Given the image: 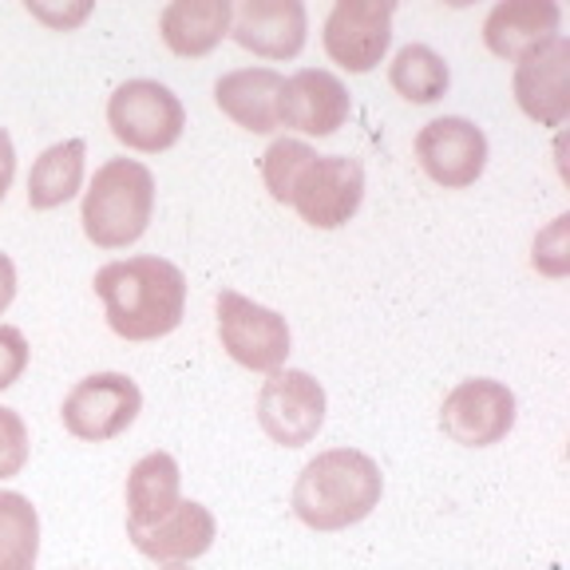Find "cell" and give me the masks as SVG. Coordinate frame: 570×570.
Returning <instances> with one entry per match:
<instances>
[{
	"mask_svg": "<svg viewBox=\"0 0 570 570\" xmlns=\"http://www.w3.org/2000/svg\"><path fill=\"white\" fill-rule=\"evenodd\" d=\"M83 159H88L83 139H63L56 147H48L32 163V170H28V206L32 210H56V206H63L68 198L80 195Z\"/></svg>",
	"mask_w": 570,
	"mask_h": 570,
	"instance_id": "obj_20",
	"label": "cell"
},
{
	"mask_svg": "<svg viewBox=\"0 0 570 570\" xmlns=\"http://www.w3.org/2000/svg\"><path fill=\"white\" fill-rule=\"evenodd\" d=\"M392 0H337L321 32L330 60L353 76L373 71L392 45Z\"/></svg>",
	"mask_w": 570,
	"mask_h": 570,
	"instance_id": "obj_9",
	"label": "cell"
},
{
	"mask_svg": "<svg viewBox=\"0 0 570 570\" xmlns=\"http://www.w3.org/2000/svg\"><path fill=\"white\" fill-rule=\"evenodd\" d=\"M28 368V337L17 325H0V392L24 376Z\"/></svg>",
	"mask_w": 570,
	"mask_h": 570,
	"instance_id": "obj_25",
	"label": "cell"
},
{
	"mask_svg": "<svg viewBox=\"0 0 570 570\" xmlns=\"http://www.w3.org/2000/svg\"><path fill=\"white\" fill-rule=\"evenodd\" d=\"M28 12H32V17H40V20H48L52 28H71V24H80V20L88 17L91 4H80L76 12H48L45 4H32V0H28Z\"/></svg>",
	"mask_w": 570,
	"mask_h": 570,
	"instance_id": "obj_27",
	"label": "cell"
},
{
	"mask_svg": "<svg viewBox=\"0 0 570 570\" xmlns=\"http://www.w3.org/2000/svg\"><path fill=\"white\" fill-rule=\"evenodd\" d=\"M416 163L436 187H472L488 167V135L463 116L432 119L416 135Z\"/></svg>",
	"mask_w": 570,
	"mask_h": 570,
	"instance_id": "obj_11",
	"label": "cell"
},
{
	"mask_svg": "<svg viewBox=\"0 0 570 570\" xmlns=\"http://www.w3.org/2000/svg\"><path fill=\"white\" fill-rule=\"evenodd\" d=\"M531 266L547 277H562L570 269V214H559L547 230H539L531 249Z\"/></svg>",
	"mask_w": 570,
	"mask_h": 570,
	"instance_id": "obj_23",
	"label": "cell"
},
{
	"mask_svg": "<svg viewBox=\"0 0 570 570\" xmlns=\"http://www.w3.org/2000/svg\"><path fill=\"white\" fill-rule=\"evenodd\" d=\"M155 175L135 159H111L96 170L80 206V223L91 246L127 249L151 226Z\"/></svg>",
	"mask_w": 570,
	"mask_h": 570,
	"instance_id": "obj_4",
	"label": "cell"
},
{
	"mask_svg": "<svg viewBox=\"0 0 570 570\" xmlns=\"http://www.w3.org/2000/svg\"><path fill=\"white\" fill-rule=\"evenodd\" d=\"M305 32L309 20L302 0H242L230 24L238 48L262 60H294L305 48Z\"/></svg>",
	"mask_w": 570,
	"mask_h": 570,
	"instance_id": "obj_13",
	"label": "cell"
},
{
	"mask_svg": "<svg viewBox=\"0 0 570 570\" xmlns=\"http://www.w3.org/2000/svg\"><path fill=\"white\" fill-rule=\"evenodd\" d=\"M384 475L373 455L330 448L302 468L294 483V515L313 531H345L376 511Z\"/></svg>",
	"mask_w": 570,
	"mask_h": 570,
	"instance_id": "obj_3",
	"label": "cell"
},
{
	"mask_svg": "<svg viewBox=\"0 0 570 570\" xmlns=\"http://www.w3.org/2000/svg\"><path fill=\"white\" fill-rule=\"evenodd\" d=\"M353 111V99H348V88L325 68H302L294 71L282 88V124L294 127L302 135H325L341 131Z\"/></svg>",
	"mask_w": 570,
	"mask_h": 570,
	"instance_id": "obj_14",
	"label": "cell"
},
{
	"mask_svg": "<svg viewBox=\"0 0 570 570\" xmlns=\"http://www.w3.org/2000/svg\"><path fill=\"white\" fill-rule=\"evenodd\" d=\"M262 178L277 203L294 206L302 223L337 230L365 203V167L353 155H317L302 139H277L262 155Z\"/></svg>",
	"mask_w": 570,
	"mask_h": 570,
	"instance_id": "obj_1",
	"label": "cell"
},
{
	"mask_svg": "<svg viewBox=\"0 0 570 570\" xmlns=\"http://www.w3.org/2000/svg\"><path fill=\"white\" fill-rule=\"evenodd\" d=\"M258 424L282 448L313 444L325 428V389L302 368H274L258 392Z\"/></svg>",
	"mask_w": 570,
	"mask_h": 570,
	"instance_id": "obj_8",
	"label": "cell"
},
{
	"mask_svg": "<svg viewBox=\"0 0 570 570\" xmlns=\"http://www.w3.org/2000/svg\"><path fill=\"white\" fill-rule=\"evenodd\" d=\"M440 428L463 448H491L515 428V392L503 381H460L444 396Z\"/></svg>",
	"mask_w": 570,
	"mask_h": 570,
	"instance_id": "obj_10",
	"label": "cell"
},
{
	"mask_svg": "<svg viewBox=\"0 0 570 570\" xmlns=\"http://www.w3.org/2000/svg\"><path fill=\"white\" fill-rule=\"evenodd\" d=\"M559 4L554 0H503L483 20V45L499 60H523L559 36Z\"/></svg>",
	"mask_w": 570,
	"mask_h": 570,
	"instance_id": "obj_16",
	"label": "cell"
},
{
	"mask_svg": "<svg viewBox=\"0 0 570 570\" xmlns=\"http://www.w3.org/2000/svg\"><path fill=\"white\" fill-rule=\"evenodd\" d=\"M107 127L124 147L139 155L170 151L183 139L187 107L167 83L159 80H127L107 99Z\"/></svg>",
	"mask_w": 570,
	"mask_h": 570,
	"instance_id": "obj_5",
	"label": "cell"
},
{
	"mask_svg": "<svg viewBox=\"0 0 570 570\" xmlns=\"http://www.w3.org/2000/svg\"><path fill=\"white\" fill-rule=\"evenodd\" d=\"M234 4L230 0H170L159 12L163 45L183 60L210 56L230 36Z\"/></svg>",
	"mask_w": 570,
	"mask_h": 570,
	"instance_id": "obj_18",
	"label": "cell"
},
{
	"mask_svg": "<svg viewBox=\"0 0 570 570\" xmlns=\"http://www.w3.org/2000/svg\"><path fill=\"white\" fill-rule=\"evenodd\" d=\"M142 392L131 376L124 373H91L71 384L63 396L60 420L71 436L83 444H107V440L124 436L127 428L139 420Z\"/></svg>",
	"mask_w": 570,
	"mask_h": 570,
	"instance_id": "obj_6",
	"label": "cell"
},
{
	"mask_svg": "<svg viewBox=\"0 0 570 570\" xmlns=\"http://www.w3.org/2000/svg\"><path fill=\"white\" fill-rule=\"evenodd\" d=\"M282 88L285 80L274 68H238L218 76L214 83V104L223 107L238 127L254 135H269L282 127Z\"/></svg>",
	"mask_w": 570,
	"mask_h": 570,
	"instance_id": "obj_17",
	"label": "cell"
},
{
	"mask_svg": "<svg viewBox=\"0 0 570 570\" xmlns=\"http://www.w3.org/2000/svg\"><path fill=\"white\" fill-rule=\"evenodd\" d=\"M183 472L170 452H147L127 475V531L159 523L167 511L178 508Z\"/></svg>",
	"mask_w": 570,
	"mask_h": 570,
	"instance_id": "obj_19",
	"label": "cell"
},
{
	"mask_svg": "<svg viewBox=\"0 0 570 570\" xmlns=\"http://www.w3.org/2000/svg\"><path fill=\"white\" fill-rule=\"evenodd\" d=\"M515 104L539 127H562L570 119V40L554 36L543 48L515 60Z\"/></svg>",
	"mask_w": 570,
	"mask_h": 570,
	"instance_id": "obj_12",
	"label": "cell"
},
{
	"mask_svg": "<svg viewBox=\"0 0 570 570\" xmlns=\"http://www.w3.org/2000/svg\"><path fill=\"white\" fill-rule=\"evenodd\" d=\"M389 83L409 104H436L452 88V71H448L444 56L432 52L428 45H404L389 63Z\"/></svg>",
	"mask_w": 570,
	"mask_h": 570,
	"instance_id": "obj_21",
	"label": "cell"
},
{
	"mask_svg": "<svg viewBox=\"0 0 570 570\" xmlns=\"http://www.w3.org/2000/svg\"><path fill=\"white\" fill-rule=\"evenodd\" d=\"M139 554L155 562H190L198 554H206L218 539V523H214L210 508L195 503V499H178V508L167 511L159 523L127 531Z\"/></svg>",
	"mask_w": 570,
	"mask_h": 570,
	"instance_id": "obj_15",
	"label": "cell"
},
{
	"mask_svg": "<svg viewBox=\"0 0 570 570\" xmlns=\"http://www.w3.org/2000/svg\"><path fill=\"white\" fill-rule=\"evenodd\" d=\"M12 175H17V147H12V135L0 127V203L9 195Z\"/></svg>",
	"mask_w": 570,
	"mask_h": 570,
	"instance_id": "obj_26",
	"label": "cell"
},
{
	"mask_svg": "<svg viewBox=\"0 0 570 570\" xmlns=\"http://www.w3.org/2000/svg\"><path fill=\"white\" fill-rule=\"evenodd\" d=\"M40 515L20 491H0V570H36Z\"/></svg>",
	"mask_w": 570,
	"mask_h": 570,
	"instance_id": "obj_22",
	"label": "cell"
},
{
	"mask_svg": "<svg viewBox=\"0 0 570 570\" xmlns=\"http://www.w3.org/2000/svg\"><path fill=\"white\" fill-rule=\"evenodd\" d=\"M159 570H190L187 562H167V567H159Z\"/></svg>",
	"mask_w": 570,
	"mask_h": 570,
	"instance_id": "obj_29",
	"label": "cell"
},
{
	"mask_svg": "<svg viewBox=\"0 0 570 570\" xmlns=\"http://www.w3.org/2000/svg\"><path fill=\"white\" fill-rule=\"evenodd\" d=\"M28 463V424L17 409L0 404V480L24 472Z\"/></svg>",
	"mask_w": 570,
	"mask_h": 570,
	"instance_id": "obj_24",
	"label": "cell"
},
{
	"mask_svg": "<svg viewBox=\"0 0 570 570\" xmlns=\"http://www.w3.org/2000/svg\"><path fill=\"white\" fill-rule=\"evenodd\" d=\"M12 297H17V266L9 254H0V313L9 309Z\"/></svg>",
	"mask_w": 570,
	"mask_h": 570,
	"instance_id": "obj_28",
	"label": "cell"
},
{
	"mask_svg": "<svg viewBox=\"0 0 570 570\" xmlns=\"http://www.w3.org/2000/svg\"><path fill=\"white\" fill-rule=\"evenodd\" d=\"M214 313H218V341L249 373H274L289 356V325L282 313L266 309V305L249 302L238 289H223L214 297Z\"/></svg>",
	"mask_w": 570,
	"mask_h": 570,
	"instance_id": "obj_7",
	"label": "cell"
},
{
	"mask_svg": "<svg viewBox=\"0 0 570 570\" xmlns=\"http://www.w3.org/2000/svg\"><path fill=\"white\" fill-rule=\"evenodd\" d=\"M96 294L116 337L159 341L183 325L187 274L167 258L139 254V258L107 262L96 274Z\"/></svg>",
	"mask_w": 570,
	"mask_h": 570,
	"instance_id": "obj_2",
	"label": "cell"
}]
</instances>
